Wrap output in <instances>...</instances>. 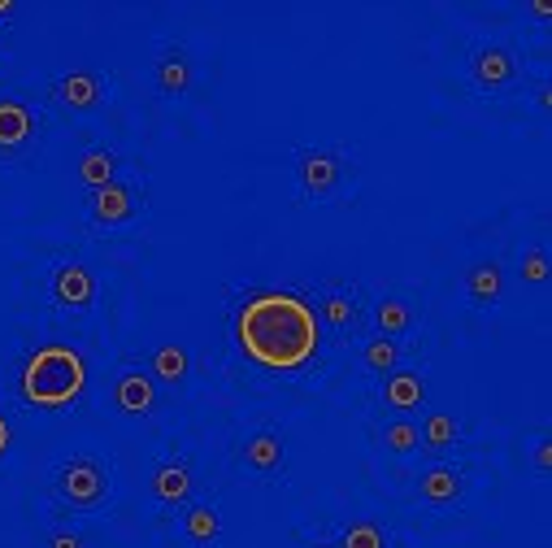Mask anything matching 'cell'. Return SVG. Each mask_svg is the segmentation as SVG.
Returning <instances> with one entry per match:
<instances>
[{
  "instance_id": "cell-11",
  "label": "cell",
  "mask_w": 552,
  "mask_h": 548,
  "mask_svg": "<svg viewBox=\"0 0 552 548\" xmlns=\"http://www.w3.org/2000/svg\"><path fill=\"white\" fill-rule=\"evenodd\" d=\"M244 457H248V466H253V470H261V475H274V470L283 466V440H279V435H270V431H261V435L248 440Z\"/></svg>"
},
{
  "instance_id": "cell-16",
  "label": "cell",
  "mask_w": 552,
  "mask_h": 548,
  "mask_svg": "<svg viewBox=\"0 0 552 548\" xmlns=\"http://www.w3.org/2000/svg\"><path fill=\"white\" fill-rule=\"evenodd\" d=\"M374 322H379V331L392 340V335H405L413 327V314L405 301H396V296H387V301H379V314H374Z\"/></svg>"
},
{
  "instance_id": "cell-2",
  "label": "cell",
  "mask_w": 552,
  "mask_h": 548,
  "mask_svg": "<svg viewBox=\"0 0 552 548\" xmlns=\"http://www.w3.org/2000/svg\"><path fill=\"white\" fill-rule=\"evenodd\" d=\"M83 383H87L83 357L61 344L40 348V353L27 361V370H22V396L40 409H61V405L79 401Z\"/></svg>"
},
{
  "instance_id": "cell-21",
  "label": "cell",
  "mask_w": 552,
  "mask_h": 548,
  "mask_svg": "<svg viewBox=\"0 0 552 548\" xmlns=\"http://www.w3.org/2000/svg\"><path fill=\"white\" fill-rule=\"evenodd\" d=\"M322 314H326V322H335V327H348V322L357 318V301H353V296H344V292H326L322 296Z\"/></svg>"
},
{
  "instance_id": "cell-10",
  "label": "cell",
  "mask_w": 552,
  "mask_h": 548,
  "mask_svg": "<svg viewBox=\"0 0 552 548\" xmlns=\"http://www.w3.org/2000/svg\"><path fill=\"white\" fill-rule=\"evenodd\" d=\"M422 496L431 505H453L457 496H461V475L453 466H435V470H426L422 475Z\"/></svg>"
},
{
  "instance_id": "cell-8",
  "label": "cell",
  "mask_w": 552,
  "mask_h": 548,
  "mask_svg": "<svg viewBox=\"0 0 552 548\" xmlns=\"http://www.w3.org/2000/svg\"><path fill=\"white\" fill-rule=\"evenodd\" d=\"M114 396H118V409H127V414H148V409L157 405V388L144 370H127V375L118 379Z\"/></svg>"
},
{
  "instance_id": "cell-5",
  "label": "cell",
  "mask_w": 552,
  "mask_h": 548,
  "mask_svg": "<svg viewBox=\"0 0 552 548\" xmlns=\"http://www.w3.org/2000/svg\"><path fill=\"white\" fill-rule=\"evenodd\" d=\"M92 214L96 222H105V227H122V222H131L140 214V196L127 183H105V188H96V201H92Z\"/></svg>"
},
{
  "instance_id": "cell-14",
  "label": "cell",
  "mask_w": 552,
  "mask_h": 548,
  "mask_svg": "<svg viewBox=\"0 0 552 548\" xmlns=\"http://www.w3.org/2000/svg\"><path fill=\"white\" fill-rule=\"evenodd\" d=\"M383 401L392 405V409H413V405H422V379L409 375V370H396V375H387Z\"/></svg>"
},
{
  "instance_id": "cell-13",
  "label": "cell",
  "mask_w": 552,
  "mask_h": 548,
  "mask_svg": "<svg viewBox=\"0 0 552 548\" xmlns=\"http://www.w3.org/2000/svg\"><path fill=\"white\" fill-rule=\"evenodd\" d=\"M157 87L166 96H183L187 87H192V61L183 53H166L157 61Z\"/></svg>"
},
{
  "instance_id": "cell-28",
  "label": "cell",
  "mask_w": 552,
  "mask_h": 548,
  "mask_svg": "<svg viewBox=\"0 0 552 548\" xmlns=\"http://www.w3.org/2000/svg\"><path fill=\"white\" fill-rule=\"evenodd\" d=\"M9 440H14V431H9V422L0 418V453H5V448H9Z\"/></svg>"
},
{
  "instance_id": "cell-18",
  "label": "cell",
  "mask_w": 552,
  "mask_h": 548,
  "mask_svg": "<svg viewBox=\"0 0 552 548\" xmlns=\"http://www.w3.org/2000/svg\"><path fill=\"white\" fill-rule=\"evenodd\" d=\"M114 153H105V148H92V153L83 157V166H79V174H83V183H92V188H105V183H114Z\"/></svg>"
},
{
  "instance_id": "cell-26",
  "label": "cell",
  "mask_w": 552,
  "mask_h": 548,
  "mask_svg": "<svg viewBox=\"0 0 552 548\" xmlns=\"http://www.w3.org/2000/svg\"><path fill=\"white\" fill-rule=\"evenodd\" d=\"M544 274H548V261H544V253H526V257H522V279L544 283Z\"/></svg>"
},
{
  "instance_id": "cell-24",
  "label": "cell",
  "mask_w": 552,
  "mask_h": 548,
  "mask_svg": "<svg viewBox=\"0 0 552 548\" xmlns=\"http://www.w3.org/2000/svg\"><path fill=\"white\" fill-rule=\"evenodd\" d=\"M418 427H413V422H392V427H387V448H392V453H413V448H418Z\"/></svg>"
},
{
  "instance_id": "cell-6",
  "label": "cell",
  "mask_w": 552,
  "mask_h": 548,
  "mask_svg": "<svg viewBox=\"0 0 552 548\" xmlns=\"http://www.w3.org/2000/svg\"><path fill=\"white\" fill-rule=\"evenodd\" d=\"M53 296H57V305L87 309V305L96 301V279H92V270H83V266H61L57 279H53Z\"/></svg>"
},
{
  "instance_id": "cell-22",
  "label": "cell",
  "mask_w": 552,
  "mask_h": 548,
  "mask_svg": "<svg viewBox=\"0 0 552 548\" xmlns=\"http://www.w3.org/2000/svg\"><path fill=\"white\" fill-rule=\"evenodd\" d=\"M418 435H422V440L431 444V448H448V444L457 440V422L448 418V414H435V418H426V427H422Z\"/></svg>"
},
{
  "instance_id": "cell-15",
  "label": "cell",
  "mask_w": 552,
  "mask_h": 548,
  "mask_svg": "<svg viewBox=\"0 0 552 548\" xmlns=\"http://www.w3.org/2000/svg\"><path fill=\"white\" fill-rule=\"evenodd\" d=\"M153 488H157V501L179 505V501L192 496V475H187V466H161L157 479H153Z\"/></svg>"
},
{
  "instance_id": "cell-27",
  "label": "cell",
  "mask_w": 552,
  "mask_h": 548,
  "mask_svg": "<svg viewBox=\"0 0 552 548\" xmlns=\"http://www.w3.org/2000/svg\"><path fill=\"white\" fill-rule=\"evenodd\" d=\"M53 548H83V540L70 531H61V535H53Z\"/></svg>"
},
{
  "instance_id": "cell-20",
  "label": "cell",
  "mask_w": 552,
  "mask_h": 548,
  "mask_svg": "<svg viewBox=\"0 0 552 548\" xmlns=\"http://www.w3.org/2000/svg\"><path fill=\"white\" fill-rule=\"evenodd\" d=\"M187 535H192L196 544H209V540H218V531H222V522H218V514L213 509H205V505H196V509H187Z\"/></svg>"
},
{
  "instance_id": "cell-9",
  "label": "cell",
  "mask_w": 552,
  "mask_h": 548,
  "mask_svg": "<svg viewBox=\"0 0 552 548\" xmlns=\"http://www.w3.org/2000/svg\"><path fill=\"white\" fill-rule=\"evenodd\" d=\"M57 96L66 105H74V109H96L100 105V79H96V74H87V70H74V74H66V79L57 83Z\"/></svg>"
},
{
  "instance_id": "cell-12",
  "label": "cell",
  "mask_w": 552,
  "mask_h": 548,
  "mask_svg": "<svg viewBox=\"0 0 552 548\" xmlns=\"http://www.w3.org/2000/svg\"><path fill=\"white\" fill-rule=\"evenodd\" d=\"M31 135V114L18 101H0V148H18Z\"/></svg>"
},
{
  "instance_id": "cell-25",
  "label": "cell",
  "mask_w": 552,
  "mask_h": 548,
  "mask_svg": "<svg viewBox=\"0 0 552 548\" xmlns=\"http://www.w3.org/2000/svg\"><path fill=\"white\" fill-rule=\"evenodd\" d=\"M344 548H383V531L374 522H357L344 531Z\"/></svg>"
},
{
  "instance_id": "cell-19",
  "label": "cell",
  "mask_w": 552,
  "mask_h": 548,
  "mask_svg": "<svg viewBox=\"0 0 552 548\" xmlns=\"http://www.w3.org/2000/svg\"><path fill=\"white\" fill-rule=\"evenodd\" d=\"M470 301L474 305H492V301H500V266H479L470 274Z\"/></svg>"
},
{
  "instance_id": "cell-7",
  "label": "cell",
  "mask_w": 552,
  "mask_h": 548,
  "mask_svg": "<svg viewBox=\"0 0 552 548\" xmlns=\"http://www.w3.org/2000/svg\"><path fill=\"white\" fill-rule=\"evenodd\" d=\"M474 83L483 87V92H500V87H509L513 83V57L505 53V48H479L474 53Z\"/></svg>"
},
{
  "instance_id": "cell-17",
  "label": "cell",
  "mask_w": 552,
  "mask_h": 548,
  "mask_svg": "<svg viewBox=\"0 0 552 548\" xmlns=\"http://www.w3.org/2000/svg\"><path fill=\"white\" fill-rule=\"evenodd\" d=\"M153 375H157V379H166V383H183V379H187V353H183L179 344L157 348V357H153Z\"/></svg>"
},
{
  "instance_id": "cell-23",
  "label": "cell",
  "mask_w": 552,
  "mask_h": 548,
  "mask_svg": "<svg viewBox=\"0 0 552 548\" xmlns=\"http://www.w3.org/2000/svg\"><path fill=\"white\" fill-rule=\"evenodd\" d=\"M396 340H387V335H379V340H370L366 344V366L370 370H383V375H387V370H392L396 366Z\"/></svg>"
},
{
  "instance_id": "cell-1",
  "label": "cell",
  "mask_w": 552,
  "mask_h": 548,
  "mask_svg": "<svg viewBox=\"0 0 552 548\" xmlns=\"http://www.w3.org/2000/svg\"><path fill=\"white\" fill-rule=\"evenodd\" d=\"M240 348L270 370H296L318 353V314L292 292H261L235 318Z\"/></svg>"
},
{
  "instance_id": "cell-29",
  "label": "cell",
  "mask_w": 552,
  "mask_h": 548,
  "mask_svg": "<svg viewBox=\"0 0 552 548\" xmlns=\"http://www.w3.org/2000/svg\"><path fill=\"white\" fill-rule=\"evenodd\" d=\"M9 9H14V5H9V0H0V14H9Z\"/></svg>"
},
{
  "instance_id": "cell-3",
  "label": "cell",
  "mask_w": 552,
  "mask_h": 548,
  "mask_svg": "<svg viewBox=\"0 0 552 548\" xmlns=\"http://www.w3.org/2000/svg\"><path fill=\"white\" fill-rule=\"evenodd\" d=\"M57 488H61V496H66L70 505L96 509L100 501H105V492H109V479H105V470H100V462H92V457H74V462L61 466Z\"/></svg>"
},
{
  "instance_id": "cell-4",
  "label": "cell",
  "mask_w": 552,
  "mask_h": 548,
  "mask_svg": "<svg viewBox=\"0 0 552 548\" xmlns=\"http://www.w3.org/2000/svg\"><path fill=\"white\" fill-rule=\"evenodd\" d=\"M344 183V166L335 153H318V148H309V153H300V188L313 201H331L335 192H340Z\"/></svg>"
}]
</instances>
